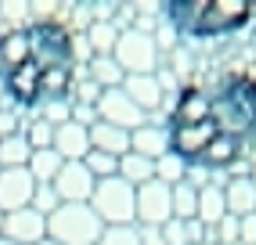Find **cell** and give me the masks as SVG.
I'll return each mask as SVG.
<instances>
[{"label":"cell","instance_id":"e575fe53","mask_svg":"<svg viewBox=\"0 0 256 245\" xmlns=\"http://www.w3.org/2000/svg\"><path fill=\"white\" fill-rule=\"evenodd\" d=\"M238 245H256V213L238 220Z\"/></svg>","mask_w":256,"mask_h":245},{"label":"cell","instance_id":"8fae6325","mask_svg":"<svg viewBox=\"0 0 256 245\" xmlns=\"http://www.w3.org/2000/svg\"><path fill=\"white\" fill-rule=\"evenodd\" d=\"M94 177H90V170L83 166V162H65L62 170H58V177H54V188L58 191V198L62 202H90V195H94Z\"/></svg>","mask_w":256,"mask_h":245},{"label":"cell","instance_id":"8d00e7d4","mask_svg":"<svg viewBox=\"0 0 256 245\" xmlns=\"http://www.w3.org/2000/svg\"><path fill=\"white\" fill-rule=\"evenodd\" d=\"M138 238H141V245H166L162 227H138Z\"/></svg>","mask_w":256,"mask_h":245},{"label":"cell","instance_id":"7c38bea8","mask_svg":"<svg viewBox=\"0 0 256 245\" xmlns=\"http://www.w3.org/2000/svg\"><path fill=\"white\" fill-rule=\"evenodd\" d=\"M119 90H123L134 104H138V108H141L148 119L156 116V112H159V104L166 101V86H162L159 72H156V76H126Z\"/></svg>","mask_w":256,"mask_h":245},{"label":"cell","instance_id":"e0dca14e","mask_svg":"<svg viewBox=\"0 0 256 245\" xmlns=\"http://www.w3.org/2000/svg\"><path fill=\"white\" fill-rule=\"evenodd\" d=\"M90 148L112 155V159H123V155L130 152V134L108 126V122H94L90 126Z\"/></svg>","mask_w":256,"mask_h":245},{"label":"cell","instance_id":"ba28073f","mask_svg":"<svg viewBox=\"0 0 256 245\" xmlns=\"http://www.w3.org/2000/svg\"><path fill=\"white\" fill-rule=\"evenodd\" d=\"M94 112H98V122H108V126H116V130H126V134H134V130H141L144 122H152L138 104H134L123 90H101V98H98V104H94Z\"/></svg>","mask_w":256,"mask_h":245},{"label":"cell","instance_id":"4316f807","mask_svg":"<svg viewBox=\"0 0 256 245\" xmlns=\"http://www.w3.org/2000/svg\"><path fill=\"white\" fill-rule=\"evenodd\" d=\"M36 119H44L47 126L58 130L72 119V101H44V104H36Z\"/></svg>","mask_w":256,"mask_h":245},{"label":"cell","instance_id":"44dd1931","mask_svg":"<svg viewBox=\"0 0 256 245\" xmlns=\"http://www.w3.org/2000/svg\"><path fill=\"white\" fill-rule=\"evenodd\" d=\"M202 234H206V227L198 220H170L162 227L166 245H202Z\"/></svg>","mask_w":256,"mask_h":245},{"label":"cell","instance_id":"603a6c76","mask_svg":"<svg viewBox=\"0 0 256 245\" xmlns=\"http://www.w3.org/2000/svg\"><path fill=\"white\" fill-rule=\"evenodd\" d=\"M119 177H123L130 188H141V184H148L152 177H156V162H152V159H141V155H134V152H126L123 159H119Z\"/></svg>","mask_w":256,"mask_h":245},{"label":"cell","instance_id":"484cf974","mask_svg":"<svg viewBox=\"0 0 256 245\" xmlns=\"http://www.w3.org/2000/svg\"><path fill=\"white\" fill-rule=\"evenodd\" d=\"M83 166L90 170V177L94 180H108V177H119V159H112V155L105 152H87V159H83Z\"/></svg>","mask_w":256,"mask_h":245},{"label":"cell","instance_id":"83f0119b","mask_svg":"<svg viewBox=\"0 0 256 245\" xmlns=\"http://www.w3.org/2000/svg\"><path fill=\"white\" fill-rule=\"evenodd\" d=\"M156 180L174 188V184L188 180V166L177 159V155H162V159H156Z\"/></svg>","mask_w":256,"mask_h":245},{"label":"cell","instance_id":"74e56055","mask_svg":"<svg viewBox=\"0 0 256 245\" xmlns=\"http://www.w3.org/2000/svg\"><path fill=\"white\" fill-rule=\"evenodd\" d=\"M36 245H58V242H50V238H44V242H36Z\"/></svg>","mask_w":256,"mask_h":245},{"label":"cell","instance_id":"60d3db41","mask_svg":"<svg viewBox=\"0 0 256 245\" xmlns=\"http://www.w3.org/2000/svg\"><path fill=\"white\" fill-rule=\"evenodd\" d=\"M0 220H4V216H0Z\"/></svg>","mask_w":256,"mask_h":245},{"label":"cell","instance_id":"7402d4cb","mask_svg":"<svg viewBox=\"0 0 256 245\" xmlns=\"http://www.w3.org/2000/svg\"><path fill=\"white\" fill-rule=\"evenodd\" d=\"M29 155H32V148L22 134L0 137V170H22V166H29Z\"/></svg>","mask_w":256,"mask_h":245},{"label":"cell","instance_id":"f546056e","mask_svg":"<svg viewBox=\"0 0 256 245\" xmlns=\"http://www.w3.org/2000/svg\"><path fill=\"white\" fill-rule=\"evenodd\" d=\"M62 206V198H58V191L50 188V184H36V191H32V202H29V209H36V213L47 220L54 209Z\"/></svg>","mask_w":256,"mask_h":245},{"label":"cell","instance_id":"ac0fdd59","mask_svg":"<svg viewBox=\"0 0 256 245\" xmlns=\"http://www.w3.org/2000/svg\"><path fill=\"white\" fill-rule=\"evenodd\" d=\"M83 76L94 80L101 90H116V86H123V80H126V76H123V68L112 62V54H90L87 68H83Z\"/></svg>","mask_w":256,"mask_h":245},{"label":"cell","instance_id":"8992f818","mask_svg":"<svg viewBox=\"0 0 256 245\" xmlns=\"http://www.w3.org/2000/svg\"><path fill=\"white\" fill-rule=\"evenodd\" d=\"M87 206L94 209V216L105 227H130L134 224V188L123 177L98 180Z\"/></svg>","mask_w":256,"mask_h":245},{"label":"cell","instance_id":"277c9868","mask_svg":"<svg viewBox=\"0 0 256 245\" xmlns=\"http://www.w3.org/2000/svg\"><path fill=\"white\" fill-rule=\"evenodd\" d=\"M105 224L94 216L87 202H62L47 216V238L58 245H98Z\"/></svg>","mask_w":256,"mask_h":245},{"label":"cell","instance_id":"d6a6232c","mask_svg":"<svg viewBox=\"0 0 256 245\" xmlns=\"http://www.w3.org/2000/svg\"><path fill=\"white\" fill-rule=\"evenodd\" d=\"M22 126H26V116L18 112V108H0V137H14V134H22Z\"/></svg>","mask_w":256,"mask_h":245},{"label":"cell","instance_id":"4fadbf2b","mask_svg":"<svg viewBox=\"0 0 256 245\" xmlns=\"http://www.w3.org/2000/svg\"><path fill=\"white\" fill-rule=\"evenodd\" d=\"M50 148L58 152L62 162H83V159H87V152H90V130H87V126H76V122L69 119L65 126L54 130Z\"/></svg>","mask_w":256,"mask_h":245},{"label":"cell","instance_id":"3957f363","mask_svg":"<svg viewBox=\"0 0 256 245\" xmlns=\"http://www.w3.org/2000/svg\"><path fill=\"white\" fill-rule=\"evenodd\" d=\"M210 119L220 137L246 144L256 134V80L252 76H228L210 94Z\"/></svg>","mask_w":256,"mask_h":245},{"label":"cell","instance_id":"ab89813d","mask_svg":"<svg viewBox=\"0 0 256 245\" xmlns=\"http://www.w3.org/2000/svg\"><path fill=\"white\" fill-rule=\"evenodd\" d=\"M0 32H4V18H0Z\"/></svg>","mask_w":256,"mask_h":245},{"label":"cell","instance_id":"30bf717a","mask_svg":"<svg viewBox=\"0 0 256 245\" xmlns=\"http://www.w3.org/2000/svg\"><path fill=\"white\" fill-rule=\"evenodd\" d=\"M0 238H8L14 245H36L47 238V220L36 209H18V213H8L0 220Z\"/></svg>","mask_w":256,"mask_h":245},{"label":"cell","instance_id":"cb8c5ba5","mask_svg":"<svg viewBox=\"0 0 256 245\" xmlns=\"http://www.w3.org/2000/svg\"><path fill=\"white\" fill-rule=\"evenodd\" d=\"M170 198H174V220H195V209H198V184L180 180V184H174Z\"/></svg>","mask_w":256,"mask_h":245},{"label":"cell","instance_id":"836d02e7","mask_svg":"<svg viewBox=\"0 0 256 245\" xmlns=\"http://www.w3.org/2000/svg\"><path fill=\"white\" fill-rule=\"evenodd\" d=\"M216 238H220V245H238V220L224 216L216 224Z\"/></svg>","mask_w":256,"mask_h":245},{"label":"cell","instance_id":"4dcf8cb0","mask_svg":"<svg viewBox=\"0 0 256 245\" xmlns=\"http://www.w3.org/2000/svg\"><path fill=\"white\" fill-rule=\"evenodd\" d=\"M98 98H101V86L94 83V80H87L83 72H76V83H72V104H98Z\"/></svg>","mask_w":256,"mask_h":245},{"label":"cell","instance_id":"f35d334b","mask_svg":"<svg viewBox=\"0 0 256 245\" xmlns=\"http://www.w3.org/2000/svg\"><path fill=\"white\" fill-rule=\"evenodd\" d=\"M0 245H14V242H8V238H0Z\"/></svg>","mask_w":256,"mask_h":245},{"label":"cell","instance_id":"6da1fadb","mask_svg":"<svg viewBox=\"0 0 256 245\" xmlns=\"http://www.w3.org/2000/svg\"><path fill=\"white\" fill-rule=\"evenodd\" d=\"M166 137H170V155H177L184 166H202L210 144L220 137L210 119V94L202 86H184L177 94L174 116L166 122Z\"/></svg>","mask_w":256,"mask_h":245},{"label":"cell","instance_id":"d6986e66","mask_svg":"<svg viewBox=\"0 0 256 245\" xmlns=\"http://www.w3.org/2000/svg\"><path fill=\"white\" fill-rule=\"evenodd\" d=\"M242 155H246V144L228 141V137H216V141L210 144V152H206V159H202L198 170H234Z\"/></svg>","mask_w":256,"mask_h":245},{"label":"cell","instance_id":"d590c367","mask_svg":"<svg viewBox=\"0 0 256 245\" xmlns=\"http://www.w3.org/2000/svg\"><path fill=\"white\" fill-rule=\"evenodd\" d=\"M72 122H76V126H94V122H98V112L90 108V104H72Z\"/></svg>","mask_w":256,"mask_h":245},{"label":"cell","instance_id":"ffe728a7","mask_svg":"<svg viewBox=\"0 0 256 245\" xmlns=\"http://www.w3.org/2000/svg\"><path fill=\"white\" fill-rule=\"evenodd\" d=\"M65 162L58 159V152L54 148H44V152H32L29 155V177L36 180V184H54V177H58V170H62Z\"/></svg>","mask_w":256,"mask_h":245},{"label":"cell","instance_id":"9a60e30c","mask_svg":"<svg viewBox=\"0 0 256 245\" xmlns=\"http://www.w3.org/2000/svg\"><path fill=\"white\" fill-rule=\"evenodd\" d=\"M130 152L141 155V159H162L170 155V137H166V126H156V122H144L141 130L130 134Z\"/></svg>","mask_w":256,"mask_h":245},{"label":"cell","instance_id":"9c48e42d","mask_svg":"<svg viewBox=\"0 0 256 245\" xmlns=\"http://www.w3.org/2000/svg\"><path fill=\"white\" fill-rule=\"evenodd\" d=\"M32 191H36V180L29 177V170H0V216L18 213V209H29Z\"/></svg>","mask_w":256,"mask_h":245},{"label":"cell","instance_id":"5b68a950","mask_svg":"<svg viewBox=\"0 0 256 245\" xmlns=\"http://www.w3.org/2000/svg\"><path fill=\"white\" fill-rule=\"evenodd\" d=\"M112 62L123 68V76H156L159 72V44L148 32L123 29L112 47Z\"/></svg>","mask_w":256,"mask_h":245},{"label":"cell","instance_id":"7a4b0ae2","mask_svg":"<svg viewBox=\"0 0 256 245\" xmlns=\"http://www.w3.org/2000/svg\"><path fill=\"white\" fill-rule=\"evenodd\" d=\"M162 11H170L166 22L177 36L210 40L249 26L256 8L249 0H170V4H162Z\"/></svg>","mask_w":256,"mask_h":245},{"label":"cell","instance_id":"52a82bcc","mask_svg":"<svg viewBox=\"0 0 256 245\" xmlns=\"http://www.w3.org/2000/svg\"><path fill=\"white\" fill-rule=\"evenodd\" d=\"M170 184L152 177L148 184L134 188V224L138 227H166L174 220V198H170Z\"/></svg>","mask_w":256,"mask_h":245},{"label":"cell","instance_id":"2e32d148","mask_svg":"<svg viewBox=\"0 0 256 245\" xmlns=\"http://www.w3.org/2000/svg\"><path fill=\"white\" fill-rule=\"evenodd\" d=\"M224 216H228L224 188H216V184H198V209H195V220H198L202 227H216Z\"/></svg>","mask_w":256,"mask_h":245},{"label":"cell","instance_id":"f1b7e54d","mask_svg":"<svg viewBox=\"0 0 256 245\" xmlns=\"http://www.w3.org/2000/svg\"><path fill=\"white\" fill-rule=\"evenodd\" d=\"M4 29H29V4L26 0H0Z\"/></svg>","mask_w":256,"mask_h":245},{"label":"cell","instance_id":"5bb4252c","mask_svg":"<svg viewBox=\"0 0 256 245\" xmlns=\"http://www.w3.org/2000/svg\"><path fill=\"white\" fill-rule=\"evenodd\" d=\"M224 206H228V216L234 220L256 213V184L249 180V173H234L224 184Z\"/></svg>","mask_w":256,"mask_h":245},{"label":"cell","instance_id":"1f68e13d","mask_svg":"<svg viewBox=\"0 0 256 245\" xmlns=\"http://www.w3.org/2000/svg\"><path fill=\"white\" fill-rule=\"evenodd\" d=\"M98 245H141V238H138V224H130V227H105Z\"/></svg>","mask_w":256,"mask_h":245},{"label":"cell","instance_id":"d4e9b609","mask_svg":"<svg viewBox=\"0 0 256 245\" xmlns=\"http://www.w3.org/2000/svg\"><path fill=\"white\" fill-rule=\"evenodd\" d=\"M83 40H87L90 54H112V47L119 40V29L112 22H90L87 32H83Z\"/></svg>","mask_w":256,"mask_h":245}]
</instances>
